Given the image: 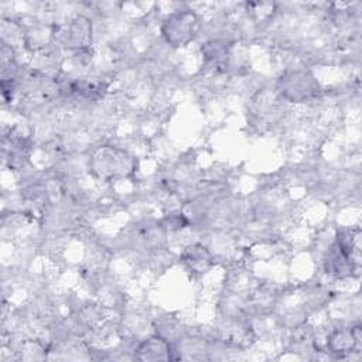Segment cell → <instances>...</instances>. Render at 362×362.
Returning <instances> with one entry per match:
<instances>
[{"mask_svg":"<svg viewBox=\"0 0 362 362\" xmlns=\"http://www.w3.org/2000/svg\"><path fill=\"white\" fill-rule=\"evenodd\" d=\"M199 21L195 13L191 10L175 11L170 14L161 25L163 37L173 47L187 45L197 34Z\"/></svg>","mask_w":362,"mask_h":362,"instance_id":"obj_2","label":"cell"},{"mask_svg":"<svg viewBox=\"0 0 362 362\" xmlns=\"http://www.w3.org/2000/svg\"><path fill=\"white\" fill-rule=\"evenodd\" d=\"M137 351H139V358L144 361L170 359V346L164 339L158 337H151L143 341Z\"/></svg>","mask_w":362,"mask_h":362,"instance_id":"obj_5","label":"cell"},{"mask_svg":"<svg viewBox=\"0 0 362 362\" xmlns=\"http://www.w3.org/2000/svg\"><path fill=\"white\" fill-rule=\"evenodd\" d=\"M277 89L290 102H305L320 92V83L314 75L304 69L286 72L277 82Z\"/></svg>","mask_w":362,"mask_h":362,"instance_id":"obj_1","label":"cell"},{"mask_svg":"<svg viewBox=\"0 0 362 362\" xmlns=\"http://www.w3.org/2000/svg\"><path fill=\"white\" fill-rule=\"evenodd\" d=\"M359 327L351 329H338L329 337V348L332 352H351L359 344Z\"/></svg>","mask_w":362,"mask_h":362,"instance_id":"obj_4","label":"cell"},{"mask_svg":"<svg viewBox=\"0 0 362 362\" xmlns=\"http://www.w3.org/2000/svg\"><path fill=\"white\" fill-rule=\"evenodd\" d=\"M184 262L189 266L191 270H205L206 264L209 263V256L205 250V247L202 246H191L185 250L184 256H182Z\"/></svg>","mask_w":362,"mask_h":362,"instance_id":"obj_6","label":"cell"},{"mask_svg":"<svg viewBox=\"0 0 362 362\" xmlns=\"http://www.w3.org/2000/svg\"><path fill=\"white\" fill-rule=\"evenodd\" d=\"M130 164L132 160L127 153L112 147H102L92 157V170L99 177L124 175L132 171Z\"/></svg>","mask_w":362,"mask_h":362,"instance_id":"obj_3","label":"cell"}]
</instances>
